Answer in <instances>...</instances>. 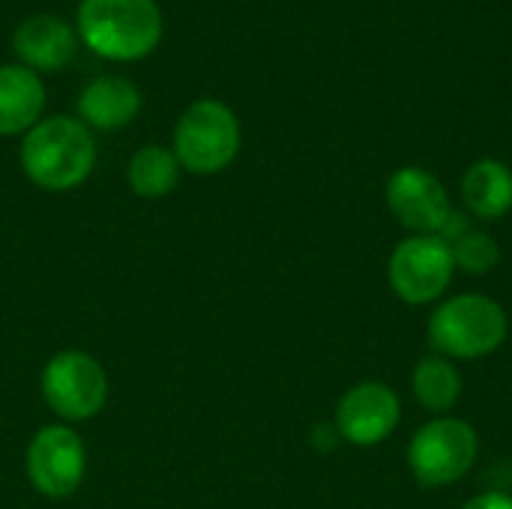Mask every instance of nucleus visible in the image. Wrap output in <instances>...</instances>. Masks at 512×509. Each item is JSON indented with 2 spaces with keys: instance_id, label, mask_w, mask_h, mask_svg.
Masks as SVG:
<instances>
[{
  "instance_id": "f257e3e1",
  "label": "nucleus",
  "mask_w": 512,
  "mask_h": 509,
  "mask_svg": "<svg viewBox=\"0 0 512 509\" xmlns=\"http://www.w3.org/2000/svg\"><path fill=\"white\" fill-rule=\"evenodd\" d=\"M96 165V141L81 120L48 117L39 120L21 144L24 174L45 192H66L81 186Z\"/></svg>"
},
{
  "instance_id": "f03ea898",
  "label": "nucleus",
  "mask_w": 512,
  "mask_h": 509,
  "mask_svg": "<svg viewBox=\"0 0 512 509\" xmlns=\"http://www.w3.org/2000/svg\"><path fill=\"white\" fill-rule=\"evenodd\" d=\"M78 33L108 60H138L162 39V12L156 0H81Z\"/></svg>"
},
{
  "instance_id": "7ed1b4c3",
  "label": "nucleus",
  "mask_w": 512,
  "mask_h": 509,
  "mask_svg": "<svg viewBox=\"0 0 512 509\" xmlns=\"http://www.w3.org/2000/svg\"><path fill=\"white\" fill-rule=\"evenodd\" d=\"M507 312L483 294L444 300L429 318V342L447 360H480L507 339Z\"/></svg>"
},
{
  "instance_id": "20e7f679",
  "label": "nucleus",
  "mask_w": 512,
  "mask_h": 509,
  "mask_svg": "<svg viewBox=\"0 0 512 509\" xmlns=\"http://www.w3.org/2000/svg\"><path fill=\"white\" fill-rule=\"evenodd\" d=\"M240 153V120L219 99L192 102L174 126V156L192 174H219Z\"/></svg>"
},
{
  "instance_id": "39448f33",
  "label": "nucleus",
  "mask_w": 512,
  "mask_h": 509,
  "mask_svg": "<svg viewBox=\"0 0 512 509\" xmlns=\"http://www.w3.org/2000/svg\"><path fill=\"white\" fill-rule=\"evenodd\" d=\"M477 432L465 420L438 417L420 426L408 444V465L420 486L441 489L459 483L477 459Z\"/></svg>"
},
{
  "instance_id": "423d86ee",
  "label": "nucleus",
  "mask_w": 512,
  "mask_h": 509,
  "mask_svg": "<svg viewBox=\"0 0 512 509\" xmlns=\"http://www.w3.org/2000/svg\"><path fill=\"white\" fill-rule=\"evenodd\" d=\"M42 399L66 423L93 420L108 402V375L84 351H60L42 369Z\"/></svg>"
},
{
  "instance_id": "0eeeda50",
  "label": "nucleus",
  "mask_w": 512,
  "mask_h": 509,
  "mask_svg": "<svg viewBox=\"0 0 512 509\" xmlns=\"http://www.w3.org/2000/svg\"><path fill=\"white\" fill-rule=\"evenodd\" d=\"M453 273H456V261L450 252V243L435 234L432 237L414 234L402 240L393 249L390 267H387L393 294L411 306H426L444 297V291L453 282Z\"/></svg>"
},
{
  "instance_id": "6e6552de",
  "label": "nucleus",
  "mask_w": 512,
  "mask_h": 509,
  "mask_svg": "<svg viewBox=\"0 0 512 509\" xmlns=\"http://www.w3.org/2000/svg\"><path fill=\"white\" fill-rule=\"evenodd\" d=\"M24 471L39 495L51 501H63L75 495L84 483L87 474L84 441L69 426H42L27 444Z\"/></svg>"
},
{
  "instance_id": "1a4fd4ad",
  "label": "nucleus",
  "mask_w": 512,
  "mask_h": 509,
  "mask_svg": "<svg viewBox=\"0 0 512 509\" xmlns=\"http://www.w3.org/2000/svg\"><path fill=\"white\" fill-rule=\"evenodd\" d=\"M387 207L399 219L402 228L426 237H441L447 222L453 219L450 195L444 183L426 168H399L387 180Z\"/></svg>"
},
{
  "instance_id": "9d476101",
  "label": "nucleus",
  "mask_w": 512,
  "mask_h": 509,
  "mask_svg": "<svg viewBox=\"0 0 512 509\" xmlns=\"http://www.w3.org/2000/svg\"><path fill=\"white\" fill-rule=\"evenodd\" d=\"M399 417V396L381 381H363L339 399L336 429L354 447H375L396 432Z\"/></svg>"
},
{
  "instance_id": "9b49d317",
  "label": "nucleus",
  "mask_w": 512,
  "mask_h": 509,
  "mask_svg": "<svg viewBox=\"0 0 512 509\" xmlns=\"http://www.w3.org/2000/svg\"><path fill=\"white\" fill-rule=\"evenodd\" d=\"M12 48L21 57V66L33 72H57L75 54V30L60 15L39 12L15 27Z\"/></svg>"
},
{
  "instance_id": "f8f14e48",
  "label": "nucleus",
  "mask_w": 512,
  "mask_h": 509,
  "mask_svg": "<svg viewBox=\"0 0 512 509\" xmlns=\"http://www.w3.org/2000/svg\"><path fill=\"white\" fill-rule=\"evenodd\" d=\"M141 111V93L129 78L102 75L90 81L78 96V114L87 129H123Z\"/></svg>"
},
{
  "instance_id": "ddd939ff",
  "label": "nucleus",
  "mask_w": 512,
  "mask_h": 509,
  "mask_svg": "<svg viewBox=\"0 0 512 509\" xmlns=\"http://www.w3.org/2000/svg\"><path fill=\"white\" fill-rule=\"evenodd\" d=\"M45 111L42 78L27 66H0V135H27Z\"/></svg>"
},
{
  "instance_id": "4468645a",
  "label": "nucleus",
  "mask_w": 512,
  "mask_h": 509,
  "mask_svg": "<svg viewBox=\"0 0 512 509\" xmlns=\"http://www.w3.org/2000/svg\"><path fill=\"white\" fill-rule=\"evenodd\" d=\"M462 201L477 219H501L512 210V171L498 159L474 162L462 177Z\"/></svg>"
},
{
  "instance_id": "2eb2a0df",
  "label": "nucleus",
  "mask_w": 512,
  "mask_h": 509,
  "mask_svg": "<svg viewBox=\"0 0 512 509\" xmlns=\"http://www.w3.org/2000/svg\"><path fill=\"white\" fill-rule=\"evenodd\" d=\"M126 177L138 198H165L180 183V162L174 150L150 144L129 159Z\"/></svg>"
},
{
  "instance_id": "dca6fc26",
  "label": "nucleus",
  "mask_w": 512,
  "mask_h": 509,
  "mask_svg": "<svg viewBox=\"0 0 512 509\" xmlns=\"http://www.w3.org/2000/svg\"><path fill=\"white\" fill-rule=\"evenodd\" d=\"M411 387H414L417 402L432 414H444V411L456 408V402L462 399V375L441 354H432L417 363Z\"/></svg>"
},
{
  "instance_id": "f3484780",
  "label": "nucleus",
  "mask_w": 512,
  "mask_h": 509,
  "mask_svg": "<svg viewBox=\"0 0 512 509\" xmlns=\"http://www.w3.org/2000/svg\"><path fill=\"white\" fill-rule=\"evenodd\" d=\"M450 231H456L453 237H447L450 252H453V261H456V270H465L471 276H483V273H492L498 267L501 252H498V243L489 234L474 231V228H465L456 213L447 222L444 234H450Z\"/></svg>"
},
{
  "instance_id": "a211bd4d",
  "label": "nucleus",
  "mask_w": 512,
  "mask_h": 509,
  "mask_svg": "<svg viewBox=\"0 0 512 509\" xmlns=\"http://www.w3.org/2000/svg\"><path fill=\"white\" fill-rule=\"evenodd\" d=\"M462 509H512V495L507 492H483L471 498Z\"/></svg>"
}]
</instances>
